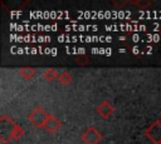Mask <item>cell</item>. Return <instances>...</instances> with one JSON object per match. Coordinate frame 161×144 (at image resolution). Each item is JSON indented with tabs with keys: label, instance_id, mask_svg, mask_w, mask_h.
Segmentation results:
<instances>
[{
	"label": "cell",
	"instance_id": "6da1fadb",
	"mask_svg": "<svg viewBox=\"0 0 161 144\" xmlns=\"http://www.w3.org/2000/svg\"><path fill=\"white\" fill-rule=\"evenodd\" d=\"M0 124L8 126V129H6V128H1V133H5V131L8 130V134H6V135L0 136L1 144H6V143L10 141V140H19V139L23 138L24 134H25V130H24L23 125L15 123V121L13 120V118H10V116L6 115V114H3V115L0 116Z\"/></svg>",
	"mask_w": 161,
	"mask_h": 144
},
{
	"label": "cell",
	"instance_id": "ba28073f",
	"mask_svg": "<svg viewBox=\"0 0 161 144\" xmlns=\"http://www.w3.org/2000/svg\"><path fill=\"white\" fill-rule=\"evenodd\" d=\"M58 83L63 86H68L73 83V75L68 71V70H64L59 74V78H58Z\"/></svg>",
	"mask_w": 161,
	"mask_h": 144
},
{
	"label": "cell",
	"instance_id": "3957f363",
	"mask_svg": "<svg viewBox=\"0 0 161 144\" xmlns=\"http://www.w3.org/2000/svg\"><path fill=\"white\" fill-rule=\"evenodd\" d=\"M80 139L84 144H99L103 139V135L97 126H88L82 133Z\"/></svg>",
	"mask_w": 161,
	"mask_h": 144
},
{
	"label": "cell",
	"instance_id": "8992f818",
	"mask_svg": "<svg viewBox=\"0 0 161 144\" xmlns=\"http://www.w3.org/2000/svg\"><path fill=\"white\" fill-rule=\"evenodd\" d=\"M60 128H62V120H60L58 116H55L54 114H49V116H48V119H47V123H45V125H44V129H45L48 133L54 134V133H57Z\"/></svg>",
	"mask_w": 161,
	"mask_h": 144
},
{
	"label": "cell",
	"instance_id": "277c9868",
	"mask_svg": "<svg viewBox=\"0 0 161 144\" xmlns=\"http://www.w3.org/2000/svg\"><path fill=\"white\" fill-rule=\"evenodd\" d=\"M145 136L152 144H161V120L152 121L145 129Z\"/></svg>",
	"mask_w": 161,
	"mask_h": 144
},
{
	"label": "cell",
	"instance_id": "7a4b0ae2",
	"mask_svg": "<svg viewBox=\"0 0 161 144\" xmlns=\"http://www.w3.org/2000/svg\"><path fill=\"white\" fill-rule=\"evenodd\" d=\"M50 113H48L43 106L36 105L35 108H33V110L28 114V120L35 126V128H43L47 123V119L49 116Z\"/></svg>",
	"mask_w": 161,
	"mask_h": 144
},
{
	"label": "cell",
	"instance_id": "52a82bcc",
	"mask_svg": "<svg viewBox=\"0 0 161 144\" xmlns=\"http://www.w3.org/2000/svg\"><path fill=\"white\" fill-rule=\"evenodd\" d=\"M38 73L36 68H31V66H23L18 69V74L24 79V80H31Z\"/></svg>",
	"mask_w": 161,
	"mask_h": 144
},
{
	"label": "cell",
	"instance_id": "30bf717a",
	"mask_svg": "<svg viewBox=\"0 0 161 144\" xmlns=\"http://www.w3.org/2000/svg\"><path fill=\"white\" fill-rule=\"evenodd\" d=\"M89 61H91V60H89V56H88L87 54H80V55H78V56L74 58V63H75L77 65H80V66L88 65Z\"/></svg>",
	"mask_w": 161,
	"mask_h": 144
},
{
	"label": "cell",
	"instance_id": "5b68a950",
	"mask_svg": "<svg viewBox=\"0 0 161 144\" xmlns=\"http://www.w3.org/2000/svg\"><path fill=\"white\" fill-rule=\"evenodd\" d=\"M96 111H97V114H98L101 118L108 119V118L114 113V106H113L108 100H102V101L97 105Z\"/></svg>",
	"mask_w": 161,
	"mask_h": 144
},
{
	"label": "cell",
	"instance_id": "9c48e42d",
	"mask_svg": "<svg viewBox=\"0 0 161 144\" xmlns=\"http://www.w3.org/2000/svg\"><path fill=\"white\" fill-rule=\"evenodd\" d=\"M43 78H44L47 81L52 83V81H54V80H58L59 73H58L57 69H54V68H47V69L43 71Z\"/></svg>",
	"mask_w": 161,
	"mask_h": 144
}]
</instances>
